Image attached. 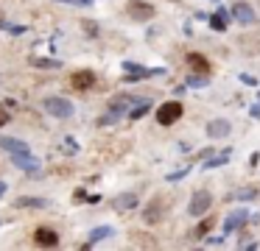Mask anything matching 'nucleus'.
Returning <instances> with one entry per match:
<instances>
[{"label": "nucleus", "mask_w": 260, "mask_h": 251, "mask_svg": "<svg viewBox=\"0 0 260 251\" xmlns=\"http://www.w3.org/2000/svg\"><path fill=\"white\" fill-rule=\"evenodd\" d=\"M254 195H257V190H254V187H243L241 193H235V198H241V201H249V198H254Z\"/></svg>", "instance_id": "a878e982"}, {"label": "nucleus", "mask_w": 260, "mask_h": 251, "mask_svg": "<svg viewBox=\"0 0 260 251\" xmlns=\"http://www.w3.org/2000/svg\"><path fill=\"white\" fill-rule=\"evenodd\" d=\"M0 195H6V184L0 182Z\"/></svg>", "instance_id": "7c9ffc66"}, {"label": "nucleus", "mask_w": 260, "mask_h": 251, "mask_svg": "<svg viewBox=\"0 0 260 251\" xmlns=\"http://www.w3.org/2000/svg\"><path fill=\"white\" fill-rule=\"evenodd\" d=\"M246 223H249V212H246V209H235V212H230V215L224 218V234L238 232V229H243Z\"/></svg>", "instance_id": "0eeeda50"}, {"label": "nucleus", "mask_w": 260, "mask_h": 251, "mask_svg": "<svg viewBox=\"0 0 260 251\" xmlns=\"http://www.w3.org/2000/svg\"><path fill=\"white\" fill-rule=\"evenodd\" d=\"M148 112H151V100H148V98H140V100L135 103V109L129 112V120H140V117H146Z\"/></svg>", "instance_id": "a211bd4d"}, {"label": "nucleus", "mask_w": 260, "mask_h": 251, "mask_svg": "<svg viewBox=\"0 0 260 251\" xmlns=\"http://www.w3.org/2000/svg\"><path fill=\"white\" fill-rule=\"evenodd\" d=\"M230 156H232V151H224V154H218V156H207V159H204V167H221L224 165V162H230Z\"/></svg>", "instance_id": "412c9836"}, {"label": "nucleus", "mask_w": 260, "mask_h": 251, "mask_svg": "<svg viewBox=\"0 0 260 251\" xmlns=\"http://www.w3.org/2000/svg\"><path fill=\"white\" fill-rule=\"evenodd\" d=\"M12 162H14V167H20V170H25V173H40V159H34L31 154H12Z\"/></svg>", "instance_id": "9d476101"}, {"label": "nucleus", "mask_w": 260, "mask_h": 251, "mask_svg": "<svg viewBox=\"0 0 260 251\" xmlns=\"http://www.w3.org/2000/svg\"><path fill=\"white\" fill-rule=\"evenodd\" d=\"M118 117H120L118 112H112V109H109V115H104L101 120H98V126H112V123L118 120Z\"/></svg>", "instance_id": "bb28decb"}, {"label": "nucleus", "mask_w": 260, "mask_h": 251, "mask_svg": "<svg viewBox=\"0 0 260 251\" xmlns=\"http://www.w3.org/2000/svg\"><path fill=\"white\" fill-rule=\"evenodd\" d=\"M210 229H213V218L207 215V218H204V221H202V223H199V226L190 232V237H196V240H199V237H204V234H207Z\"/></svg>", "instance_id": "4be33fe9"}, {"label": "nucleus", "mask_w": 260, "mask_h": 251, "mask_svg": "<svg viewBox=\"0 0 260 251\" xmlns=\"http://www.w3.org/2000/svg\"><path fill=\"white\" fill-rule=\"evenodd\" d=\"M0 148L9 151V154H28V145L17 137H0Z\"/></svg>", "instance_id": "2eb2a0df"}, {"label": "nucleus", "mask_w": 260, "mask_h": 251, "mask_svg": "<svg viewBox=\"0 0 260 251\" xmlns=\"http://www.w3.org/2000/svg\"><path fill=\"white\" fill-rule=\"evenodd\" d=\"M81 28L87 31V37H98V25L92 20H81Z\"/></svg>", "instance_id": "393cba45"}, {"label": "nucleus", "mask_w": 260, "mask_h": 251, "mask_svg": "<svg viewBox=\"0 0 260 251\" xmlns=\"http://www.w3.org/2000/svg\"><path fill=\"white\" fill-rule=\"evenodd\" d=\"M112 234H115L112 226H98V229H92V232H90V240H87V248H90V245H95V243H101V240H107V237H112Z\"/></svg>", "instance_id": "dca6fc26"}, {"label": "nucleus", "mask_w": 260, "mask_h": 251, "mask_svg": "<svg viewBox=\"0 0 260 251\" xmlns=\"http://www.w3.org/2000/svg\"><path fill=\"white\" fill-rule=\"evenodd\" d=\"M210 206H213V195H210V190H196L193 198H190L187 212H190L193 218H204L210 212Z\"/></svg>", "instance_id": "f03ea898"}, {"label": "nucleus", "mask_w": 260, "mask_h": 251, "mask_svg": "<svg viewBox=\"0 0 260 251\" xmlns=\"http://www.w3.org/2000/svg\"><path fill=\"white\" fill-rule=\"evenodd\" d=\"M226 17H230V9H218L213 17H210V28L213 31H226Z\"/></svg>", "instance_id": "f3484780"}, {"label": "nucleus", "mask_w": 260, "mask_h": 251, "mask_svg": "<svg viewBox=\"0 0 260 251\" xmlns=\"http://www.w3.org/2000/svg\"><path fill=\"white\" fill-rule=\"evenodd\" d=\"M126 11H129V17H132V20H137V22H148L154 17V6L151 3H143V0H132V3L126 6Z\"/></svg>", "instance_id": "423d86ee"}, {"label": "nucleus", "mask_w": 260, "mask_h": 251, "mask_svg": "<svg viewBox=\"0 0 260 251\" xmlns=\"http://www.w3.org/2000/svg\"><path fill=\"white\" fill-rule=\"evenodd\" d=\"M137 201H140V198H137V193H120L118 198L112 201V209L115 212H129V209H135V206H137Z\"/></svg>", "instance_id": "ddd939ff"}, {"label": "nucleus", "mask_w": 260, "mask_h": 251, "mask_svg": "<svg viewBox=\"0 0 260 251\" xmlns=\"http://www.w3.org/2000/svg\"><path fill=\"white\" fill-rule=\"evenodd\" d=\"M204 131H207V137L221 139V137H226V134L232 131V123L224 120V117H218V120H210L207 126H204Z\"/></svg>", "instance_id": "1a4fd4ad"}, {"label": "nucleus", "mask_w": 260, "mask_h": 251, "mask_svg": "<svg viewBox=\"0 0 260 251\" xmlns=\"http://www.w3.org/2000/svg\"><path fill=\"white\" fill-rule=\"evenodd\" d=\"M59 3H76V6H90L92 0H59Z\"/></svg>", "instance_id": "c756f323"}, {"label": "nucleus", "mask_w": 260, "mask_h": 251, "mask_svg": "<svg viewBox=\"0 0 260 251\" xmlns=\"http://www.w3.org/2000/svg\"><path fill=\"white\" fill-rule=\"evenodd\" d=\"M45 112L51 117H59V120H68V117H73V103L64 98H45Z\"/></svg>", "instance_id": "20e7f679"}, {"label": "nucleus", "mask_w": 260, "mask_h": 251, "mask_svg": "<svg viewBox=\"0 0 260 251\" xmlns=\"http://www.w3.org/2000/svg\"><path fill=\"white\" fill-rule=\"evenodd\" d=\"M17 206H20V209H25V206H31V209H45L48 201L45 198H28V195H23V198H17Z\"/></svg>", "instance_id": "aec40b11"}, {"label": "nucleus", "mask_w": 260, "mask_h": 251, "mask_svg": "<svg viewBox=\"0 0 260 251\" xmlns=\"http://www.w3.org/2000/svg\"><path fill=\"white\" fill-rule=\"evenodd\" d=\"M238 78H241V84H246V87H257V78L249 76V73H241Z\"/></svg>", "instance_id": "cd10ccee"}, {"label": "nucleus", "mask_w": 260, "mask_h": 251, "mask_svg": "<svg viewBox=\"0 0 260 251\" xmlns=\"http://www.w3.org/2000/svg\"><path fill=\"white\" fill-rule=\"evenodd\" d=\"M187 64H190V70L199 73V76H207L210 73V61H207V56H202V53H187Z\"/></svg>", "instance_id": "4468645a"}, {"label": "nucleus", "mask_w": 260, "mask_h": 251, "mask_svg": "<svg viewBox=\"0 0 260 251\" xmlns=\"http://www.w3.org/2000/svg\"><path fill=\"white\" fill-rule=\"evenodd\" d=\"M165 204H162V198H151L148 201V206L143 209V221L148 223V226H154V223H159L162 221V215H165Z\"/></svg>", "instance_id": "6e6552de"}, {"label": "nucleus", "mask_w": 260, "mask_h": 251, "mask_svg": "<svg viewBox=\"0 0 260 251\" xmlns=\"http://www.w3.org/2000/svg\"><path fill=\"white\" fill-rule=\"evenodd\" d=\"M28 64L45 67V70H59V67H62V61H59V59H40V56H28Z\"/></svg>", "instance_id": "6ab92c4d"}, {"label": "nucleus", "mask_w": 260, "mask_h": 251, "mask_svg": "<svg viewBox=\"0 0 260 251\" xmlns=\"http://www.w3.org/2000/svg\"><path fill=\"white\" fill-rule=\"evenodd\" d=\"M34 240H37V245H45V248H53V245H59V234L53 232L51 226H40L34 232Z\"/></svg>", "instance_id": "9b49d317"}, {"label": "nucleus", "mask_w": 260, "mask_h": 251, "mask_svg": "<svg viewBox=\"0 0 260 251\" xmlns=\"http://www.w3.org/2000/svg\"><path fill=\"white\" fill-rule=\"evenodd\" d=\"M232 17H235L238 22H241V25H252L254 20H257V17H254V11H252V6L249 3H235L232 6V11H230Z\"/></svg>", "instance_id": "f8f14e48"}, {"label": "nucleus", "mask_w": 260, "mask_h": 251, "mask_svg": "<svg viewBox=\"0 0 260 251\" xmlns=\"http://www.w3.org/2000/svg\"><path fill=\"white\" fill-rule=\"evenodd\" d=\"M62 151H64V154H79V142H76L73 137H68L62 142Z\"/></svg>", "instance_id": "5701e85b"}, {"label": "nucleus", "mask_w": 260, "mask_h": 251, "mask_svg": "<svg viewBox=\"0 0 260 251\" xmlns=\"http://www.w3.org/2000/svg\"><path fill=\"white\" fill-rule=\"evenodd\" d=\"M123 70H126L123 81H140V78H148V76H165V67H140L135 61H126Z\"/></svg>", "instance_id": "7ed1b4c3"}, {"label": "nucleus", "mask_w": 260, "mask_h": 251, "mask_svg": "<svg viewBox=\"0 0 260 251\" xmlns=\"http://www.w3.org/2000/svg\"><path fill=\"white\" fill-rule=\"evenodd\" d=\"M185 87H207V78H202V76L196 73V76H190V78L185 81Z\"/></svg>", "instance_id": "b1692460"}, {"label": "nucleus", "mask_w": 260, "mask_h": 251, "mask_svg": "<svg viewBox=\"0 0 260 251\" xmlns=\"http://www.w3.org/2000/svg\"><path fill=\"white\" fill-rule=\"evenodd\" d=\"M9 120H12V115L6 112V106H0V126H6Z\"/></svg>", "instance_id": "c85d7f7f"}, {"label": "nucleus", "mask_w": 260, "mask_h": 251, "mask_svg": "<svg viewBox=\"0 0 260 251\" xmlns=\"http://www.w3.org/2000/svg\"><path fill=\"white\" fill-rule=\"evenodd\" d=\"M70 87L76 89V92H87V89L95 87V73L92 70H76L73 76H70Z\"/></svg>", "instance_id": "39448f33"}, {"label": "nucleus", "mask_w": 260, "mask_h": 251, "mask_svg": "<svg viewBox=\"0 0 260 251\" xmlns=\"http://www.w3.org/2000/svg\"><path fill=\"white\" fill-rule=\"evenodd\" d=\"M182 115H185V106H182L179 100H165V103L157 109V123H162V126H174Z\"/></svg>", "instance_id": "f257e3e1"}]
</instances>
